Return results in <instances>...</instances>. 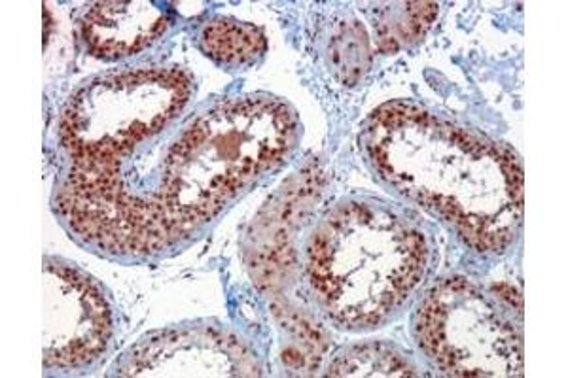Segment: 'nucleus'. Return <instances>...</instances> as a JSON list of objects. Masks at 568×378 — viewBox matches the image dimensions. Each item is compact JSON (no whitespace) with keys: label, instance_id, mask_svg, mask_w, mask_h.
<instances>
[{"label":"nucleus","instance_id":"0eeeda50","mask_svg":"<svg viewBox=\"0 0 568 378\" xmlns=\"http://www.w3.org/2000/svg\"><path fill=\"white\" fill-rule=\"evenodd\" d=\"M118 377H260L251 348L226 329L182 327L144 335L112 367Z\"/></svg>","mask_w":568,"mask_h":378},{"label":"nucleus","instance_id":"f257e3e1","mask_svg":"<svg viewBox=\"0 0 568 378\" xmlns=\"http://www.w3.org/2000/svg\"><path fill=\"white\" fill-rule=\"evenodd\" d=\"M362 142L387 184L452 225L474 251L500 254L516 241L524 168L508 147L412 103L375 110Z\"/></svg>","mask_w":568,"mask_h":378},{"label":"nucleus","instance_id":"9b49d317","mask_svg":"<svg viewBox=\"0 0 568 378\" xmlns=\"http://www.w3.org/2000/svg\"><path fill=\"white\" fill-rule=\"evenodd\" d=\"M414 364L396 348L375 343L358 345L337 354L328 377H417Z\"/></svg>","mask_w":568,"mask_h":378},{"label":"nucleus","instance_id":"9d476101","mask_svg":"<svg viewBox=\"0 0 568 378\" xmlns=\"http://www.w3.org/2000/svg\"><path fill=\"white\" fill-rule=\"evenodd\" d=\"M200 44L201 50L216 63L246 67L264 55L267 40L258 27L216 18L201 29Z\"/></svg>","mask_w":568,"mask_h":378},{"label":"nucleus","instance_id":"20e7f679","mask_svg":"<svg viewBox=\"0 0 568 378\" xmlns=\"http://www.w3.org/2000/svg\"><path fill=\"white\" fill-rule=\"evenodd\" d=\"M192 93V80L175 67L106 72L69 96L59 139L74 163L123 161L176 120Z\"/></svg>","mask_w":568,"mask_h":378},{"label":"nucleus","instance_id":"6e6552de","mask_svg":"<svg viewBox=\"0 0 568 378\" xmlns=\"http://www.w3.org/2000/svg\"><path fill=\"white\" fill-rule=\"evenodd\" d=\"M168 16L152 2H95L82 18L91 52L104 59L128 58L154 44L168 31Z\"/></svg>","mask_w":568,"mask_h":378},{"label":"nucleus","instance_id":"f03ea898","mask_svg":"<svg viewBox=\"0 0 568 378\" xmlns=\"http://www.w3.org/2000/svg\"><path fill=\"white\" fill-rule=\"evenodd\" d=\"M300 122L270 95L220 101L182 129L146 195L175 243L200 229L243 187L277 168L296 146Z\"/></svg>","mask_w":568,"mask_h":378},{"label":"nucleus","instance_id":"f8f14e48","mask_svg":"<svg viewBox=\"0 0 568 378\" xmlns=\"http://www.w3.org/2000/svg\"><path fill=\"white\" fill-rule=\"evenodd\" d=\"M372 64L368 32L356 20L337 21L328 40V67L343 85L361 82Z\"/></svg>","mask_w":568,"mask_h":378},{"label":"nucleus","instance_id":"423d86ee","mask_svg":"<svg viewBox=\"0 0 568 378\" xmlns=\"http://www.w3.org/2000/svg\"><path fill=\"white\" fill-rule=\"evenodd\" d=\"M44 276V366L80 369L103 356L112 337V310L103 288L84 270L48 259Z\"/></svg>","mask_w":568,"mask_h":378},{"label":"nucleus","instance_id":"39448f33","mask_svg":"<svg viewBox=\"0 0 568 378\" xmlns=\"http://www.w3.org/2000/svg\"><path fill=\"white\" fill-rule=\"evenodd\" d=\"M524 308L463 276L436 284L415 316V339L447 377H524Z\"/></svg>","mask_w":568,"mask_h":378},{"label":"nucleus","instance_id":"1a4fd4ad","mask_svg":"<svg viewBox=\"0 0 568 378\" xmlns=\"http://www.w3.org/2000/svg\"><path fill=\"white\" fill-rule=\"evenodd\" d=\"M436 2H382L368 10L377 48L394 53L425 37L438 18Z\"/></svg>","mask_w":568,"mask_h":378},{"label":"nucleus","instance_id":"7ed1b4c3","mask_svg":"<svg viewBox=\"0 0 568 378\" xmlns=\"http://www.w3.org/2000/svg\"><path fill=\"white\" fill-rule=\"evenodd\" d=\"M430 263L414 219L372 200L337 205L318 222L305 251L317 303L347 329L387 321L419 288Z\"/></svg>","mask_w":568,"mask_h":378}]
</instances>
